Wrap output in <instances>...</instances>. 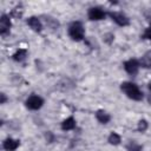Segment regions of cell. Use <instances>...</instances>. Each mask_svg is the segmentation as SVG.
I'll return each instance as SVG.
<instances>
[{
	"label": "cell",
	"mask_w": 151,
	"mask_h": 151,
	"mask_svg": "<svg viewBox=\"0 0 151 151\" xmlns=\"http://www.w3.org/2000/svg\"><path fill=\"white\" fill-rule=\"evenodd\" d=\"M143 38H144V39H149V40H151V27L145 29V32H144V34H143Z\"/></svg>",
	"instance_id": "cell-17"
},
{
	"label": "cell",
	"mask_w": 151,
	"mask_h": 151,
	"mask_svg": "<svg viewBox=\"0 0 151 151\" xmlns=\"http://www.w3.org/2000/svg\"><path fill=\"white\" fill-rule=\"evenodd\" d=\"M0 96H1V101H0V103H1V104H5V101H6V97H5V94L1 93Z\"/></svg>",
	"instance_id": "cell-18"
},
{
	"label": "cell",
	"mask_w": 151,
	"mask_h": 151,
	"mask_svg": "<svg viewBox=\"0 0 151 151\" xmlns=\"http://www.w3.org/2000/svg\"><path fill=\"white\" fill-rule=\"evenodd\" d=\"M139 64H140L143 67H145V68H149V67H151V55H149V54H145L144 57H142V59H140Z\"/></svg>",
	"instance_id": "cell-13"
},
{
	"label": "cell",
	"mask_w": 151,
	"mask_h": 151,
	"mask_svg": "<svg viewBox=\"0 0 151 151\" xmlns=\"http://www.w3.org/2000/svg\"><path fill=\"white\" fill-rule=\"evenodd\" d=\"M26 50H24V48H20V50H18L14 54H13V59L15 60V61H22L25 58H26Z\"/></svg>",
	"instance_id": "cell-12"
},
{
	"label": "cell",
	"mask_w": 151,
	"mask_h": 151,
	"mask_svg": "<svg viewBox=\"0 0 151 151\" xmlns=\"http://www.w3.org/2000/svg\"><path fill=\"white\" fill-rule=\"evenodd\" d=\"M25 104H26V107L29 109V110H39L42 106L44 100H42L41 97L33 94V96H31V97L27 98V100H26Z\"/></svg>",
	"instance_id": "cell-3"
},
{
	"label": "cell",
	"mask_w": 151,
	"mask_h": 151,
	"mask_svg": "<svg viewBox=\"0 0 151 151\" xmlns=\"http://www.w3.org/2000/svg\"><path fill=\"white\" fill-rule=\"evenodd\" d=\"M137 129H138V131L144 132V131L147 129V122H146V120H144V119L139 120V122H138V126H137Z\"/></svg>",
	"instance_id": "cell-16"
},
{
	"label": "cell",
	"mask_w": 151,
	"mask_h": 151,
	"mask_svg": "<svg viewBox=\"0 0 151 151\" xmlns=\"http://www.w3.org/2000/svg\"><path fill=\"white\" fill-rule=\"evenodd\" d=\"M68 34H70V37H71L73 40H76V41L83 40L85 32H84V27H83L81 22H79V21L72 22L71 26L68 27Z\"/></svg>",
	"instance_id": "cell-2"
},
{
	"label": "cell",
	"mask_w": 151,
	"mask_h": 151,
	"mask_svg": "<svg viewBox=\"0 0 151 151\" xmlns=\"http://www.w3.org/2000/svg\"><path fill=\"white\" fill-rule=\"evenodd\" d=\"M76 127V120L73 117H68L66 118L63 123H61V129L65 130V131H68V130H72Z\"/></svg>",
	"instance_id": "cell-11"
},
{
	"label": "cell",
	"mask_w": 151,
	"mask_h": 151,
	"mask_svg": "<svg viewBox=\"0 0 151 151\" xmlns=\"http://www.w3.org/2000/svg\"><path fill=\"white\" fill-rule=\"evenodd\" d=\"M109 143L112 144V145H118L120 143V136L117 134L116 132H112L110 136H109Z\"/></svg>",
	"instance_id": "cell-14"
},
{
	"label": "cell",
	"mask_w": 151,
	"mask_h": 151,
	"mask_svg": "<svg viewBox=\"0 0 151 151\" xmlns=\"http://www.w3.org/2000/svg\"><path fill=\"white\" fill-rule=\"evenodd\" d=\"M105 12L100 7H92L88 9V18L91 20H101L105 18Z\"/></svg>",
	"instance_id": "cell-6"
},
{
	"label": "cell",
	"mask_w": 151,
	"mask_h": 151,
	"mask_svg": "<svg viewBox=\"0 0 151 151\" xmlns=\"http://www.w3.org/2000/svg\"><path fill=\"white\" fill-rule=\"evenodd\" d=\"M96 118H97V120H98L99 123H101V124H106V123H109L110 119H111L110 114L106 113V112L103 111V110L97 111V113H96Z\"/></svg>",
	"instance_id": "cell-10"
},
{
	"label": "cell",
	"mask_w": 151,
	"mask_h": 151,
	"mask_svg": "<svg viewBox=\"0 0 151 151\" xmlns=\"http://www.w3.org/2000/svg\"><path fill=\"white\" fill-rule=\"evenodd\" d=\"M27 24H28V26H29L33 31H35V32H40L41 28H42L41 22H40V20H39L37 17H31V18H28Z\"/></svg>",
	"instance_id": "cell-9"
},
{
	"label": "cell",
	"mask_w": 151,
	"mask_h": 151,
	"mask_svg": "<svg viewBox=\"0 0 151 151\" xmlns=\"http://www.w3.org/2000/svg\"><path fill=\"white\" fill-rule=\"evenodd\" d=\"M110 17H111L112 20H113L116 24H118L119 26H127V25L130 24L129 18H127L125 14L120 13V12H112V13H110Z\"/></svg>",
	"instance_id": "cell-4"
},
{
	"label": "cell",
	"mask_w": 151,
	"mask_h": 151,
	"mask_svg": "<svg viewBox=\"0 0 151 151\" xmlns=\"http://www.w3.org/2000/svg\"><path fill=\"white\" fill-rule=\"evenodd\" d=\"M126 149H127V151H140L142 150V146L139 144H137L136 142H130L126 145Z\"/></svg>",
	"instance_id": "cell-15"
},
{
	"label": "cell",
	"mask_w": 151,
	"mask_h": 151,
	"mask_svg": "<svg viewBox=\"0 0 151 151\" xmlns=\"http://www.w3.org/2000/svg\"><path fill=\"white\" fill-rule=\"evenodd\" d=\"M124 68L127 73L130 74H136L138 72V68H139V63L136 60V59H130L124 63Z\"/></svg>",
	"instance_id": "cell-5"
},
{
	"label": "cell",
	"mask_w": 151,
	"mask_h": 151,
	"mask_svg": "<svg viewBox=\"0 0 151 151\" xmlns=\"http://www.w3.org/2000/svg\"><path fill=\"white\" fill-rule=\"evenodd\" d=\"M149 88H150V91H151V83L149 84Z\"/></svg>",
	"instance_id": "cell-19"
},
{
	"label": "cell",
	"mask_w": 151,
	"mask_h": 151,
	"mask_svg": "<svg viewBox=\"0 0 151 151\" xmlns=\"http://www.w3.org/2000/svg\"><path fill=\"white\" fill-rule=\"evenodd\" d=\"M122 90L123 92L130 98V99H133V100H142L143 99V92L138 88V86L133 83H130V81H125L122 84Z\"/></svg>",
	"instance_id": "cell-1"
},
{
	"label": "cell",
	"mask_w": 151,
	"mask_h": 151,
	"mask_svg": "<svg viewBox=\"0 0 151 151\" xmlns=\"http://www.w3.org/2000/svg\"><path fill=\"white\" fill-rule=\"evenodd\" d=\"M9 27H11V21H9V18L4 14L1 15V19H0V33L2 35L7 34L9 32Z\"/></svg>",
	"instance_id": "cell-7"
},
{
	"label": "cell",
	"mask_w": 151,
	"mask_h": 151,
	"mask_svg": "<svg viewBox=\"0 0 151 151\" xmlns=\"http://www.w3.org/2000/svg\"><path fill=\"white\" fill-rule=\"evenodd\" d=\"M2 146H4V149L6 151H14L19 146V140H15V139H12V138H7V139L4 140Z\"/></svg>",
	"instance_id": "cell-8"
}]
</instances>
